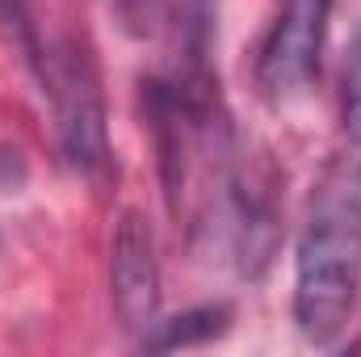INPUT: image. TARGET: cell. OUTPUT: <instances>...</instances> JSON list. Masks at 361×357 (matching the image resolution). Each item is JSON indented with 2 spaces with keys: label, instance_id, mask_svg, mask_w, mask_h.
Segmentation results:
<instances>
[{
  "label": "cell",
  "instance_id": "cell-1",
  "mask_svg": "<svg viewBox=\"0 0 361 357\" xmlns=\"http://www.w3.org/2000/svg\"><path fill=\"white\" fill-rule=\"evenodd\" d=\"M361 298V147L332 156L311 189L294 257V324L311 345H332Z\"/></svg>",
  "mask_w": 361,
  "mask_h": 357
},
{
  "label": "cell",
  "instance_id": "cell-2",
  "mask_svg": "<svg viewBox=\"0 0 361 357\" xmlns=\"http://www.w3.org/2000/svg\"><path fill=\"white\" fill-rule=\"evenodd\" d=\"M42 85L51 92L63 160L76 173L97 177L109 164V126H105V92L92 55L76 38H63L42 55Z\"/></svg>",
  "mask_w": 361,
  "mask_h": 357
},
{
  "label": "cell",
  "instance_id": "cell-3",
  "mask_svg": "<svg viewBox=\"0 0 361 357\" xmlns=\"http://www.w3.org/2000/svg\"><path fill=\"white\" fill-rule=\"evenodd\" d=\"M332 0H286L257 59V85L269 101H286L311 85L324 51Z\"/></svg>",
  "mask_w": 361,
  "mask_h": 357
},
{
  "label": "cell",
  "instance_id": "cell-4",
  "mask_svg": "<svg viewBox=\"0 0 361 357\" xmlns=\"http://www.w3.org/2000/svg\"><path fill=\"white\" fill-rule=\"evenodd\" d=\"M109 294L126 332L143 337L160 320V257L152 223L139 210H122L109 240Z\"/></svg>",
  "mask_w": 361,
  "mask_h": 357
},
{
  "label": "cell",
  "instance_id": "cell-5",
  "mask_svg": "<svg viewBox=\"0 0 361 357\" xmlns=\"http://www.w3.org/2000/svg\"><path fill=\"white\" fill-rule=\"evenodd\" d=\"M231 324V307L223 303H206V307H193V311H180L173 320H156L139 345L147 353H173V349H193V345H206L214 337H223Z\"/></svg>",
  "mask_w": 361,
  "mask_h": 357
},
{
  "label": "cell",
  "instance_id": "cell-6",
  "mask_svg": "<svg viewBox=\"0 0 361 357\" xmlns=\"http://www.w3.org/2000/svg\"><path fill=\"white\" fill-rule=\"evenodd\" d=\"M341 126H345V139L361 147V25L345 51V68H341Z\"/></svg>",
  "mask_w": 361,
  "mask_h": 357
}]
</instances>
